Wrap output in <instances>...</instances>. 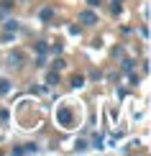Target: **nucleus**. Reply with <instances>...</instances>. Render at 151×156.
Returning <instances> with one entry per match:
<instances>
[{
  "mask_svg": "<svg viewBox=\"0 0 151 156\" xmlns=\"http://www.w3.org/2000/svg\"><path fill=\"white\" fill-rule=\"evenodd\" d=\"M72 120H74V113H72L67 105L56 108V123H59L62 128H72Z\"/></svg>",
  "mask_w": 151,
  "mask_h": 156,
  "instance_id": "nucleus-1",
  "label": "nucleus"
},
{
  "mask_svg": "<svg viewBox=\"0 0 151 156\" xmlns=\"http://www.w3.org/2000/svg\"><path fill=\"white\" fill-rule=\"evenodd\" d=\"M80 23H84V26L97 23V13H95V10H82V13H80Z\"/></svg>",
  "mask_w": 151,
  "mask_h": 156,
  "instance_id": "nucleus-2",
  "label": "nucleus"
},
{
  "mask_svg": "<svg viewBox=\"0 0 151 156\" xmlns=\"http://www.w3.org/2000/svg\"><path fill=\"white\" fill-rule=\"evenodd\" d=\"M38 18H41L44 23H49L51 18H54V8H41V13H38Z\"/></svg>",
  "mask_w": 151,
  "mask_h": 156,
  "instance_id": "nucleus-3",
  "label": "nucleus"
},
{
  "mask_svg": "<svg viewBox=\"0 0 151 156\" xmlns=\"http://www.w3.org/2000/svg\"><path fill=\"white\" fill-rule=\"evenodd\" d=\"M8 92H10V80L0 77V95H8Z\"/></svg>",
  "mask_w": 151,
  "mask_h": 156,
  "instance_id": "nucleus-4",
  "label": "nucleus"
},
{
  "mask_svg": "<svg viewBox=\"0 0 151 156\" xmlns=\"http://www.w3.org/2000/svg\"><path fill=\"white\" fill-rule=\"evenodd\" d=\"M8 62H10V67H21V62H23V56L18 54V51H16V54H10V56H8Z\"/></svg>",
  "mask_w": 151,
  "mask_h": 156,
  "instance_id": "nucleus-5",
  "label": "nucleus"
},
{
  "mask_svg": "<svg viewBox=\"0 0 151 156\" xmlns=\"http://www.w3.org/2000/svg\"><path fill=\"white\" fill-rule=\"evenodd\" d=\"M18 28H21V26H18V21H13V18H10V21H5V31H8V34H16Z\"/></svg>",
  "mask_w": 151,
  "mask_h": 156,
  "instance_id": "nucleus-6",
  "label": "nucleus"
},
{
  "mask_svg": "<svg viewBox=\"0 0 151 156\" xmlns=\"http://www.w3.org/2000/svg\"><path fill=\"white\" fill-rule=\"evenodd\" d=\"M34 49H36V54H46V51H49L46 41H36V44H34Z\"/></svg>",
  "mask_w": 151,
  "mask_h": 156,
  "instance_id": "nucleus-7",
  "label": "nucleus"
},
{
  "mask_svg": "<svg viewBox=\"0 0 151 156\" xmlns=\"http://www.w3.org/2000/svg\"><path fill=\"white\" fill-rule=\"evenodd\" d=\"M46 84H59V72H56V69L46 74Z\"/></svg>",
  "mask_w": 151,
  "mask_h": 156,
  "instance_id": "nucleus-8",
  "label": "nucleus"
},
{
  "mask_svg": "<svg viewBox=\"0 0 151 156\" xmlns=\"http://www.w3.org/2000/svg\"><path fill=\"white\" fill-rule=\"evenodd\" d=\"M82 84H84V77H82V74H74V77H72V87H82Z\"/></svg>",
  "mask_w": 151,
  "mask_h": 156,
  "instance_id": "nucleus-9",
  "label": "nucleus"
},
{
  "mask_svg": "<svg viewBox=\"0 0 151 156\" xmlns=\"http://www.w3.org/2000/svg\"><path fill=\"white\" fill-rule=\"evenodd\" d=\"M51 67H54L56 72H62V69L67 67V62H64V59H54V62H51Z\"/></svg>",
  "mask_w": 151,
  "mask_h": 156,
  "instance_id": "nucleus-10",
  "label": "nucleus"
},
{
  "mask_svg": "<svg viewBox=\"0 0 151 156\" xmlns=\"http://www.w3.org/2000/svg\"><path fill=\"white\" fill-rule=\"evenodd\" d=\"M123 72H126V74H131V72H133V62H131V59H126V62H123Z\"/></svg>",
  "mask_w": 151,
  "mask_h": 156,
  "instance_id": "nucleus-11",
  "label": "nucleus"
},
{
  "mask_svg": "<svg viewBox=\"0 0 151 156\" xmlns=\"http://www.w3.org/2000/svg\"><path fill=\"white\" fill-rule=\"evenodd\" d=\"M21 148H23V154H34L38 146H36V144H26V146H21Z\"/></svg>",
  "mask_w": 151,
  "mask_h": 156,
  "instance_id": "nucleus-12",
  "label": "nucleus"
},
{
  "mask_svg": "<svg viewBox=\"0 0 151 156\" xmlns=\"http://www.w3.org/2000/svg\"><path fill=\"white\" fill-rule=\"evenodd\" d=\"M13 8V0H3V3H0V10H10Z\"/></svg>",
  "mask_w": 151,
  "mask_h": 156,
  "instance_id": "nucleus-13",
  "label": "nucleus"
},
{
  "mask_svg": "<svg viewBox=\"0 0 151 156\" xmlns=\"http://www.w3.org/2000/svg\"><path fill=\"white\" fill-rule=\"evenodd\" d=\"M74 148L77 151H84V148H87V141H74Z\"/></svg>",
  "mask_w": 151,
  "mask_h": 156,
  "instance_id": "nucleus-14",
  "label": "nucleus"
},
{
  "mask_svg": "<svg viewBox=\"0 0 151 156\" xmlns=\"http://www.w3.org/2000/svg\"><path fill=\"white\" fill-rule=\"evenodd\" d=\"M92 144H95V148H100V146H102V136L95 133V136H92Z\"/></svg>",
  "mask_w": 151,
  "mask_h": 156,
  "instance_id": "nucleus-15",
  "label": "nucleus"
},
{
  "mask_svg": "<svg viewBox=\"0 0 151 156\" xmlns=\"http://www.w3.org/2000/svg\"><path fill=\"white\" fill-rule=\"evenodd\" d=\"M123 10V5H120V0H113V13H115V16H118V13H120Z\"/></svg>",
  "mask_w": 151,
  "mask_h": 156,
  "instance_id": "nucleus-16",
  "label": "nucleus"
},
{
  "mask_svg": "<svg viewBox=\"0 0 151 156\" xmlns=\"http://www.w3.org/2000/svg\"><path fill=\"white\" fill-rule=\"evenodd\" d=\"M87 5H90V8H97V5H100V0H87Z\"/></svg>",
  "mask_w": 151,
  "mask_h": 156,
  "instance_id": "nucleus-17",
  "label": "nucleus"
}]
</instances>
